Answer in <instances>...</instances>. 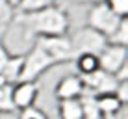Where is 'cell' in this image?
Instances as JSON below:
<instances>
[{"instance_id": "cell-1", "label": "cell", "mask_w": 128, "mask_h": 119, "mask_svg": "<svg viewBox=\"0 0 128 119\" xmlns=\"http://www.w3.org/2000/svg\"><path fill=\"white\" fill-rule=\"evenodd\" d=\"M13 23L26 32L28 37H45V36H65L69 30L67 11L60 6H50L39 11L15 13Z\"/></svg>"}, {"instance_id": "cell-22", "label": "cell", "mask_w": 128, "mask_h": 119, "mask_svg": "<svg viewBox=\"0 0 128 119\" xmlns=\"http://www.w3.org/2000/svg\"><path fill=\"white\" fill-rule=\"evenodd\" d=\"M10 58H11V52L8 50V47L4 45L2 41H0V73H2L4 67H6V63L10 61Z\"/></svg>"}, {"instance_id": "cell-10", "label": "cell", "mask_w": 128, "mask_h": 119, "mask_svg": "<svg viewBox=\"0 0 128 119\" xmlns=\"http://www.w3.org/2000/svg\"><path fill=\"white\" fill-rule=\"evenodd\" d=\"M96 106H98V112L102 119H110V117H115L119 112L122 110L124 104L115 97V93H106V95H96Z\"/></svg>"}, {"instance_id": "cell-7", "label": "cell", "mask_w": 128, "mask_h": 119, "mask_svg": "<svg viewBox=\"0 0 128 119\" xmlns=\"http://www.w3.org/2000/svg\"><path fill=\"white\" fill-rule=\"evenodd\" d=\"M128 61V47L119 45H106L104 50L98 54V65L104 73L115 74L121 67H124Z\"/></svg>"}, {"instance_id": "cell-8", "label": "cell", "mask_w": 128, "mask_h": 119, "mask_svg": "<svg viewBox=\"0 0 128 119\" xmlns=\"http://www.w3.org/2000/svg\"><path fill=\"white\" fill-rule=\"evenodd\" d=\"M37 95H39L37 82H15L11 86V102L15 106V112L35 106Z\"/></svg>"}, {"instance_id": "cell-3", "label": "cell", "mask_w": 128, "mask_h": 119, "mask_svg": "<svg viewBox=\"0 0 128 119\" xmlns=\"http://www.w3.org/2000/svg\"><path fill=\"white\" fill-rule=\"evenodd\" d=\"M70 41V48H72V56L78 58L80 54H95L98 56L104 50V47L108 45V39L102 34L95 32L89 26H84V28L76 30L72 36H69Z\"/></svg>"}, {"instance_id": "cell-26", "label": "cell", "mask_w": 128, "mask_h": 119, "mask_svg": "<svg viewBox=\"0 0 128 119\" xmlns=\"http://www.w3.org/2000/svg\"><path fill=\"white\" fill-rule=\"evenodd\" d=\"M4 30H6V26H0V37H2V34H4Z\"/></svg>"}, {"instance_id": "cell-15", "label": "cell", "mask_w": 128, "mask_h": 119, "mask_svg": "<svg viewBox=\"0 0 128 119\" xmlns=\"http://www.w3.org/2000/svg\"><path fill=\"white\" fill-rule=\"evenodd\" d=\"M110 45H119V47H128V17H122L115 32L108 37Z\"/></svg>"}, {"instance_id": "cell-5", "label": "cell", "mask_w": 128, "mask_h": 119, "mask_svg": "<svg viewBox=\"0 0 128 119\" xmlns=\"http://www.w3.org/2000/svg\"><path fill=\"white\" fill-rule=\"evenodd\" d=\"M35 43L41 45L48 54L54 58L56 63H67L74 61L72 48H70L69 36H45V37H35Z\"/></svg>"}, {"instance_id": "cell-14", "label": "cell", "mask_w": 128, "mask_h": 119, "mask_svg": "<svg viewBox=\"0 0 128 119\" xmlns=\"http://www.w3.org/2000/svg\"><path fill=\"white\" fill-rule=\"evenodd\" d=\"M80 104H82V112H84V119H102L98 112V106H96L95 95L84 93L80 97Z\"/></svg>"}, {"instance_id": "cell-24", "label": "cell", "mask_w": 128, "mask_h": 119, "mask_svg": "<svg viewBox=\"0 0 128 119\" xmlns=\"http://www.w3.org/2000/svg\"><path fill=\"white\" fill-rule=\"evenodd\" d=\"M6 86H13V84H10V82L6 80V76L0 73V87H6Z\"/></svg>"}, {"instance_id": "cell-20", "label": "cell", "mask_w": 128, "mask_h": 119, "mask_svg": "<svg viewBox=\"0 0 128 119\" xmlns=\"http://www.w3.org/2000/svg\"><path fill=\"white\" fill-rule=\"evenodd\" d=\"M19 119H48V117H46V115H45V113H43L39 108L30 106V108H26V110H20Z\"/></svg>"}, {"instance_id": "cell-2", "label": "cell", "mask_w": 128, "mask_h": 119, "mask_svg": "<svg viewBox=\"0 0 128 119\" xmlns=\"http://www.w3.org/2000/svg\"><path fill=\"white\" fill-rule=\"evenodd\" d=\"M54 65H58L54 61V58L41 45H37L34 41L32 48L24 54V63H22V71H20L19 82H35L46 69L54 67Z\"/></svg>"}, {"instance_id": "cell-12", "label": "cell", "mask_w": 128, "mask_h": 119, "mask_svg": "<svg viewBox=\"0 0 128 119\" xmlns=\"http://www.w3.org/2000/svg\"><path fill=\"white\" fill-rule=\"evenodd\" d=\"M22 63H24V54L22 56H13L10 61L6 63V67L2 69V74L6 76V80L10 84H15L19 82V76H20V71H22Z\"/></svg>"}, {"instance_id": "cell-4", "label": "cell", "mask_w": 128, "mask_h": 119, "mask_svg": "<svg viewBox=\"0 0 128 119\" xmlns=\"http://www.w3.org/2000/svg\"><path fill=\"white\" fill-rule=\"evenodd\" d=\"M121 19L122 17L115 15L104 2H100V4H95V6L89 10V13H87V26L93 28L95 32L102 34V36L108 39L113 32H115V28L119 26Z\"/></svg>"}, {"instance_id": "cell-18", "label": "cell", "mask_w": 128, "mask_h": 119, "mask_svg": "<svg viewBox=\"0 0 128 119\" xmlns=\"http://www.w3.org/2000/svg\"><path fill=\"white\" fill-rule=\"evenodd\" d=\"M104 4L119 17H128V0H104Z\"/></svg>"}, {"instance_id": "cell-21", "label": "cell", "mask_w": 128, "mask_h": 119, "mask_svg": "<svg viewBox=\"0 0 128 119\" xmlns=\"http://www.w3.org/2000/svg\"><path fill=\"white\" fill-rule=\"evenodd\" d=\"M115 97L121 100L122 104L128 102V82H119V86L115 89Z\"/></svg>"}, {"instance_id": "cell-23", "label": "cell", "mask_w": 128, "mask_h": 119, "mask_svg": "<svg viewBox=\"0 0 128 119\" xmlns=\"http://www.w3.org/2000/svg\"><path fill=\"white\" fill-rule=\"evenodd\" d=\"M72 2H80V4H100V2H104V0H72Z\"/></svg>"}, {"instance_id": "cell-11", "label": "cell", "mask_w": 128, "mask_h": 119, "mask_svg": "<svg viewBox=\"0 0 128 119\" xmlns=\"http://www.w3.org/2000/svg\"><path fill=\"white\" fill-rule=\"evenodd\" d=\"M60 117L61 119H84L80 99L60 100Z\"/></svg>"}, {"instance_id": "cell-6", "label": "cell", "mask_w": 128, "mask_h": 119, "mask_svg": "<svg viewBox=\"0 0 128 119\" xmlns=\"http://www.w3.org/2000/svg\"><path fill=\"white\" fill-rule=\"evenodd\" d=\"M82 84H84V93H89V95H106V93H115L119 82L113 74L104 73L102 69L86 74V76H80Z\"/></svg>"}, {"instance_id": "cell-25", "label": "cell", "mask_w": 128, "mask_h": 119, "mask_svg": "<svg viewBox=\"0 0 128 119\" xmlns=\"http://www.w3.org/2000/svg\"><path fill=\"white\" fill-rule=\"evenodd\" d=\"M22 2V0H8V4H10V6L13 8V10H17V8H19V4Z\"/></svg>"}, {"instance_id": "cell-9", "label": "cell", "mask_w": 128, "mask_h": 119, "mask_svg": "<svg viewBox=\"0 0 128 119\" xmlns=\"http://www.w3.org/2000/svg\"><path fill=\"white\" fill-rule=\"evenodd\" d=\"M56 97L58 100H70V99H80L84 95V84L80 74H67L58 82L56 86Z\"/></svg>"}, {"instance_id": "cell-17", "label": "cell", "mask_w": 128, "mask_h": 119, "mask_svg": "<svg viewBox=\"0 0 128 119\" xmlns=\"http://www.w3.org/2000/svg\"><path fill=\"white\" fill-rule=\"evenodd\" d=\"M0 112H6V113L15 112V106L11 102V86L0 87Z\"/></svg>"}, {"instance_id": "cell-13", "label": "cell", "mask_w": 128, "mask_h": 119, "mask_svg": "<svg viewBox=\"0 0 128 119\" xmlns=\"http://www.w3.org/2000/svg\"><path fill=\"white\" fill-rule=\"evenodd\" d=\"M76 61V69L80 76H86V74H91L95 71H98L100 65H98V56L95 54H80L78 58H74Z\"/></svg>"}, {"instance_id": "cell-19", "label": "cell", "mask_w": 128, "mask_h": 119, "mask_svg": "<svg viewBox=\"0 0 128 119\" xmlns=\"http://www.w3.org/2000/svg\"><path fill=\"white\" fill-rule=\"evenodd\" d=\"M15 17V10L8 4V0H0V26H6Z\"/></svg>"}, {"instance_id": "cell-16", "label": "cell", "mask_w": 128, "mask_h": 119, "mask_svg": "<svg viewBox=\"0 0 128 119\" xmlns=\"http://www.w3.org/2000/svg\"><path fill=\"white\" fill-rule=\"evenodd\" d=\"M50 6H56V0H22L15 11H19V13H30V11L45 10V8H50Z\"/></svg>"}]
</instances>
